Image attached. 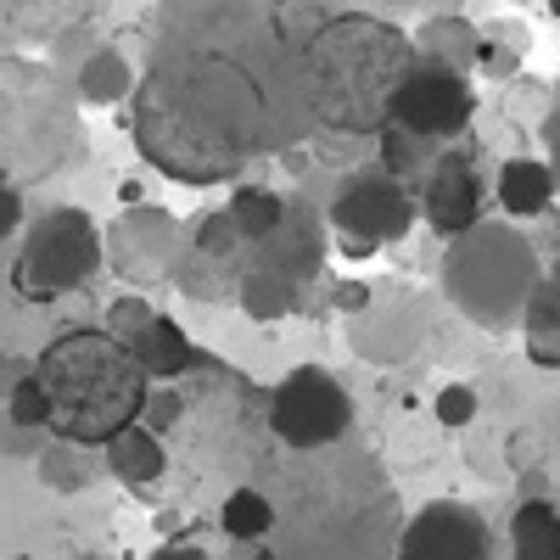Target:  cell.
<instances>
[{
	"label": "cell",
	"instance_id": "9",
	"mask_svg": "<svg viewBox=\"0 0 560 560\" xmlns=\"http://www.w3.org/2000/svg\"><path fill=\"white\" fill-rule=\"evenodd\" d=\"M319 219L342 230L348 258H364V253H376L387 242H404L415 230V191L393 185L382 168H353L337 185L331 208H325Z\"/></svg>",
	"mask_w": 560,
	"mask_h": 560
},
{
	"label": "cell",
	"instance_id": "13",
	"mask_svg": "<svg viewBox=\"0 0 560 560\" xmlns=\"http://www.w3.org/2000/svg\"><path fill=\"white\" fill-rule=\"evenodd\" d=\"M174 253H179V224L163 208H129L102 236V264L129 275L135 287H147V280H168Z\"/></svg>",
	"mask_w": 560,
	"mask_h": 560
},
{
	"label": "cell",
	"instance_id": "2",
	"mask_svg": "<svg viewBox=\"0 0 560 560\" xmlns=\"http://www.w3.org/2000/svg\"><path fill=\"white\" fill-rule=\"evenodd\" d=\"M269 499V560H393L398 493L370 448L292 454L275 471Z\"/></svg>",
	"mask_w": 560,
	"mask_h": 560
},
{
	"label": "cell",
	"instance_id": "25",
	"mask_svg": "<svg viewBox=\"0 0 560 560\" xmlns=\"http://www.w3.org/2000/svg\"><path fill=\"white\" fill-rule=\"evenodd\" d=\"M236 303H242L247 319H287V314H298L303 292L287 287L280 275H264L253 264H236Z\"/></svg>",
	"mask_w": 560,
	"mask_h": 560
},
{
	"label": "cell",
	"instance_id": "19",
	"mask_svg": "<svg viewBox=\"0 0 560 560\" xmlns=\"http://www.w3.org/2000/svg\"><path fill=\"white\" fill-rule=\"evenodd\" d=\"M102 465H107L124 488H152V482L168 471V448H163V438H152L147 427H129V432H118V438L102 448Z\"/></svg>",
	"mask_w": 560,
	"mask_h": 560
},
{
	"label": "cell",
	"instance_id": "35",
	"mask_svg": "<svg viewBox=\"0 0 560 560\" xmlns=\"http://www.w3.org/2000/svg\"><path fill=\"white\" fill-rule=\"evenodd\" d=\"M364 303H370V287H364V280H342V287H337V308H342L348 319H353Z\"/></svg>",
	"mask_w": 560,
	"mask_h": 560
},
{
	"label": "cell",
	"instance_id": "28",
	"mask_svg": "<svg viewBox=\"0 0 560 560\" xmlns=\"http://www.w3.org/2000/svg\"><path fill=\"white\" fill-rule=\"evenodd\" d=\"M219 527H224V538H236L242 549L264 544V538H269V499H264V488H236V493H224Z\"/></svg>",
	"mask_w": 560,
	"mask_h": 560
},
{
	"label": "cell",
	"instance_id": "16",
	"mask_svg": "<svg viewBox=\"0 0 560 560\" xmlns=\"http://www.w3.org/2000/svg\"><path fill=\"white\" fill-rule=\"evenodd\" d=\"M124 353L135 359V370H140L147 382H179L185 370H197V364H202L197 342L185 337V331H179V319H168V314H158V319H152Z\"/></svg>",
	"mask_w": 560,
	"mask_h": 560
},
{
	"label": "cell",
	"instance_id": "8",
	"mask_svg": "<svg viewBox=\"0 0 560 560\" xmlns=\"http://www.w3.org/2000/svg\"><path fill=\"white\" fill-rule=\"evenodd\" d=\"M264 409H269V432L292 454L337 448L353 432V398L331 370H319V364H298L292 376H280L275 393L264 398Z\"/></svg>",
	"mask_w": 560,
	"mask_h": 560
},
{
	"label": "cell",
	"instance_id": "1",
	"mask_svg": "<svg viewBox=\"0 0 560 560\" xmlns=\"http://www.w3.org/2000/svg\"><path fill=\"white\" fill-rule=\"evenodd\" d=\"M129 135L140 158L179 185L242 179L247 163L298 140V51L275 12H197L135 79Z\"/></svg>",
	"mask_w": 560,
	"mask_h": 560
},
{
	"label": "cell",
	"instance_id": "20",
	"mask_svg": "<svg viewBox=\"0 0 560 560\" xmlns=\"http://www.w3.org/2000/svg\"><path fill=\"white\" fill-rule=\"evenodd\" d=\"M516 325H527V353H533V364H538V370H560V280H555L549 269L538 275V287L527 292Z\"/></svg>",
	"mask_w": 560,
	"mask_h": 560
},
{
	"label": "cell",
	"instance_id": "10",
	"mask_svg": "<svg viewBox=\"0 0 560 560\" xmlns=\"http://www.w3.org/2000/svg\"><path fill=\"white\" fill-rule=\"evenodd\" d=\"M477 113V90L465 73L454 68H438V62H420L404 73L398 96L387 107V124L415 135V140H432V147H448L454 135H465V124H471Z\"/></svg>",
	"mask_w": 560,
	"mask_h": 560
},
{
	"label": "cell",
	"instance_id": "6",
	"mask_svg": "<svg viewBox=\"0 0 560 560\" xmlns=\"http://www.w3.org/2000/svg\"><path fill=\"white\" fill-rule=\"evenodd\" d=\"M79 135V102L51 68L28 57H0V174L12 185L62 168Z\"/></svg>",
	"mask_w": 560,
	"mask_h": 560
},
{
	"label": "cell",
	"instance_id": "17",
	"mask_svg": "<svg viewBox=\"0 0 560 560\" xmlns=\"http://www.w3.org/2000/svg\"><path fill=\"white\" fill-rule=\"evenodd\" d=\"M493 197L510 219H538L555 208V163L538 158H504L499 179H493Z\"/></svg>",
	"mask_w": 560,
	"mask_h": 560
},
{
	"label": "cell",
	"instance_id": "12",
	"mask_svg": "<svg viewBox=\"0 0 560 560\" xmlns=\"http://www.w3.org/2000/svg\"><path fill=\"white\" fill-rule=\"evenodd\" d=\"M242 264H253L264 275H280L287 287L308 292V280H319V269H325V219H319V208L303 202V197H287L280 224L258 247H247Z\"/></svg>",
	"mask_w": 560,
	"mask_h": 560
},
{
	"label": "cell",
	"instance_id": "30",
	"mask_svg": "<svg viewBox=\"0 0 560 560\" xmlns=\"http://www.w3.org/2000/svg\"><path fill=\"white\" fill-rule=\"evenodd\" d=\"M7 427H18V432H45V398H39V387H34V376L28 382H18L12 393H7Z\"/></svg>",
	"mask_w": 560,
	"mask_h": 560
},
{
	"label": "cell",
	"instance_id": "23",
	"mask_svg": "<svg viewBox=\"0 0 560 560\" xmlns=\"http://www.w3.org/2000/svg\"><path fill=\"white\" fill-rule=\"evenodd\" d=\"M510 549H516V560H560V510L555 499L533 493L516 522H510Z\"/></svg>",
	"mask_w": 560,
	"mask_h": 560
},
{
	"label": "cell",
	"instance_id": "27",
	"mask_svg": "<svg viewBox=\"0 0 560 560\" xmlns=\"http://www.w3.org/2000/svg\"><path fill=\"white\" fill-rule=\"evenodd\" d=\"M34 459H39V482L51 493H84L102 471V465L90 459V448H73V443H45Z\"/></svg>",
	"mask_w": 560,
	"mask_h": 560
},
{
	"label": "cell",
	"instance_id": "21",
	"mask_svg": "<svg viewBox=\"0 0 560 560\" xmlns=\"http://www.w3.org/2000/svg\"><path fill=\"white\" fill-rule=\"evenodd\" d=\"M135 90V68L118 45H102V51H90L73 73V102H90V107H118L124 96Z\"/></svg>",
	"mask_w": 560,
	"mask_h": 560
},
{
	"label": "cell",
	"instance_id": "36",
	"mask_svg": "<svg viewBox=\"0 0 560 560\" xmlns=\"http://www.w3.org/2000/svg\"><path fill=\"white\" fill-rule=\"evenodd\" d=\"M0 448H7V454H39V448H34V432H18V427L0 432Z\"/></svg>",
	"mask_w": 560,
	"mask_h": 560
},
{
	"label": "cell",
	"instance_id": "32",
	"mask_svg": "<svg viewBox=\"0 0 560 560\" xmlns=\"http://www.w3.org/2000/svg\"><path fill=\"white\" fill-rule=\"evenodd\" d=\"M438 420H443V427H471V420H477V409H482V398H477V387H465V382H454V387H443L438 393Z\"/></svg>",
	"mask_w": 560,
	"mask_h": 560
},
{
	"label": "cell",
	"instance_id": "34",
	"mask_svg": "<svg viewBox=\"0 0 560 560\" xmlns=\"http://www.w3.org/2000/svg\"><path fill=\"white\" fill-rule=\"evenodd\" d=\"M34 376V359H23V353H0V398H7L18 382H28Z\"/></svg>",
	"mask_w": 560,
	"mask_h": 560
},
{
	"label": "cell",
	"instance_id": "22",
	"mask_svg": "<svg viewBox=\"0 0 560 560\" xmlns=\"http://www.w3.org/2000/svg\"><path fill=\"white\" fill-rule=\"evenodd\" d=\"M280 213H287V197L269 191V185H230V202H224V219L230 230L242 236V247H258L269 230L280 224Z\"/></svg>",
	"mask_w": 560,
	"mask_h": 560
},
{
	"label": "cell",
	"instance_id": "37",
	"mask_svg": "<svg viewBox=\"0 0 560 560\" xmlns=\"http://www.w3.org/2000/svg\"><path fill=\"white\" fill-rule=\"evenodd\" d=\"M147 560H208L197 544H168V549H158V555H147Z\"/></svg>",
	"mask_w": 560,
	"mask_h": 560
},
{
	"label": "cell",
	"instance_id": "7",
	"mask_svg": "<svg viewBox=\"0 0 560 560\" xmlns=\"http://www.w3.org/2000/svg\"><path fill=\"white\" fill-rule=\"evenodd\" d=\"M107 264H102V224L84 208H45L28 236L23 253L12 264V287L28 303H57L79 287H90Z\"/></svg>",
	"mask_w": 560,
	"mask_h": 560
},
{
	"label": "cell",
	"instance_id": "14",
	"mask_svg": "<svg viewBox=\"0 0 560 560\" xmlns=\"http://www.w3.org/2000/svg\"><path fill=\"white\" fill-rule=\"evenodd\" d=\"M415 213H427V224L438 230L443 242H454L471 224H482V174H477L471 152H459V147H443L438 152L432 174L420 179Z\"/></svg>",
	"mask_w": 560,
	"mask_h": 560
},
{
	"label": "cell",
	"instance_id": "15",
	"mask_svg": "<svg viewBox=\"0 0 560 560\" xmlns=\"http://www.w3.org/2000/svg\"><path fill=\"white\" fill-rule=\"evenodd\" d=\"M348 342L364 364H404L420 342H427V308L409 292H393V298H376L348 319Z\"/></svg>",
	"mask_w": 560,
	"mask_h": 560
},
{
	"label": "cell",
	"instance_id": "38",
	"mask_svg": "<svg viewBox=\"0 0 560 560\" xmlns=\"http://www.w3.org/2000/svg\"><path fill=\"white\" fill-rule=\"evenodd\" d=\"M79 560H102V555H79Z\"/></svg>",
	"mask_w": 560,
	"mask_h": 560
},
{
	"label": "cell",
	"instance_id": "33",
	"mask_svg": "<svg viewBox=\"0 0 560 560\" xmlns=\"http://www.w3.org/2000/svg\"><path fill=\"white\" fill-rule=\"evenodd\" d=\"M18 224H23V191H18L7 174H0V242H7Z\"/></svg>",
	"mask_w": 560,
	"mask_h": 560
},
{
	"label": "cell",
	"instance_id": "29",
	"mask_svg": "<svg viewBox=\"0 0 560 560\" xmlns=\"http://www.w3.org/2000/svg\"><path fill=\"white\" fill-rule=\"evenodd\" d=\"M185 247L202 253V258H219V264H242V236L230 230L224 208L202 213V219H197V230H191V242H185Z\"/></svg>",
	"mask_w": 560,
	"mask_h": 560
},
{
	"label": "cell",
	"instance_id": "31",
	"mask_svg": "<svg viewBox=\"0 0 560 560\" xmlns=\"http://www.w3.org/2000/svg\"><path fill=\"white\" fill-rule=\"evenodd\" d=\"M179 420H185V398L163 387V393H147V409H140L135 427H147L152 438H163V432H174V427H179Z\"/></svg>",
	"mask_w": 560,
	"mask_h": 560
},
{
	"label": "cell",
	"instance_id": "24",
	"mask_svg": "<svg viewBox=\"0 0 560 560\" xmlns=\"http://www.w3.org/2000/svg\"><path fill=\"white\" fill-rule=\"evenodd\" d=\"M168 280H174L185 298H197V303H224V298H236V264L202 258V253H191V247L174 253Z\"/></svg>",
	"mask_w": 560,
	"mask_h": 560
},
{
	"label": "cell",
	"instance_id": "18",
	"mask_svg": "<svg viewBox=\"0 0 560 560\" xmlns=\"http://www.w3.org/2000/svg\"><path fill=\"white\" fill-rule=\"evenodd\" d=\"M409 45H415V57H420V62H438V68H454V73L471 79L482 28H477L471 18H427V23L409 34Z\"/></svg>",
	"mask_w": 560,
	"mask_h": 560
},
{
	"label": "cell",
	"instance_id": "3",
	"mask_svg": "<svg viewBox=\"0 0 560 560\" xmlns=\"http://www.w3.org/2000/svg\"><path fill=\"white\" fill-rule=\"evenodd\" d=\"M303 113L331 135H382L415 45L376 12H325L298 45Z\"/></svg>",
	"mask_w": 560,
	"mask_h": 560
},
{
	"label": "cell",
	"instance_id": "26",
	"mask_svg": "<svg viewBox=\"0 0 560 560\" xmlns=\"http://www.w3.org/2000/svg\"><path fill=\"white\" fill-rule=\"evenodd\" d=\"M376 140H382V174H387L393 185H404V191L427 179L432 163H438V152H443V147H432V140H415V135H404V129H393V124H387Z\"/></svg>",
	"mask_w": 560,
	"mask_h": 560
},
{
	"label": "cell",
	"instance_id": "4",
	"mask_svg": "<svg viewBox=\"0 0 560 560\" xmlns=\"http://www.w3.org/2000/svg\"><path fill=\"white\" fill-rule=\"evenodd\" d=\"M34 387L45 398V432L51 443L73 448H107L118 432H129L147 409L152 382L135 370V359L107 331H62L34 359Z\"/></svg>",
	"mask_w": 560,
	"mask_h": 560
},
{
	"label": "cell",
	"instance_id": "11",
	"mask_svg": "<svg viewBox=\"0 0 560 560\" xmlns=\"http://www.w3.org/2000/svg\"><path fill=\"white\" fill-rule=\"evenodd\" d=\"M393 560H493V533L471 504L432 499L398 527Z\"/></svg>",
	"mask_w": 560,
	"mask_h": 560
},
{
	"label": "cell",
	"instance_id": "5",
	"mask_svg": "<svg viewBox=\"0 0 560 560\" xmlns=\"http://www.w3.org/2000/svg\"><path fill=\"white\" fill-rule=\"evenodd\" d=\"M538 287V247L516 224H471L443 253V298L482 331H510Z\"/></svg>",
	"mask_w": 560,
	"mask_h": 560
}]
</instances>
